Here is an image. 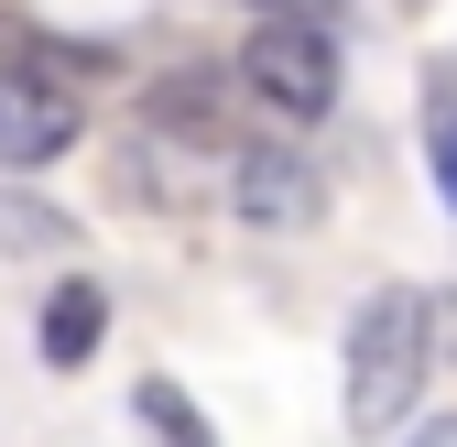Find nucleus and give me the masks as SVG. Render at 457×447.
Masks as SVG:
<instances>
[{"label":"nucleus","instance_id":"obj_1","mask_svg":"<svg viewBox=\"0 0 457 447\" xmlns=\"http://www.w3.org/2000/svg\"><path fill=\"white\" fill-rule=\"evenodd\" d=\"M425 371H436L425 295H414V284H381V295H360V316H349V426H360V436H392V426L414 415Z\"/></svg>","mask_w":457,"mask_h":447},{"label":"nucleus","instance_id":"obj_2","mask_svg":"<svg viewBox=\"0 0 457 447\" xmlns=\"http://www.w3.org/2000/svg\"><path fill=\"white\" fill-rule=\"evenodd\" d=\"M240 88L272 121H327L337 109V22H251L240 33Z\"/></svg>","mask_w":457,"mask_h":447},{"label":"nucleus","instance_id":"obj_3","mask_svg":"<svg viewBox=\"0 0 457 447\" xmlns=\"http://www.w3.org/2000/svg\"><path fill=\"white\" fill-rule=\"evenodd\" d=\"M87 142V109L66 77H33V66H0V175H44Z\"/></svg>","mask_w":457,"mask_h":447},{"label":"nucleus","instance_id":"obj_4","mask_svg":"<svg viewBox=\"0 0 457 447\" xmlns=\"http://www.w3.org/2000/svg\"><path fill=\"white\" fill-rule=\"evenodd\" d=\"M228 218H251V230H316V164L295 142H228Z\"/></svg>","mask_w":457,"mask_h":447},{"label":"nucleus","instance_id":"obj_5","mask_svg":"<svg viewBox=\"0 0 457 447\" xmlns=\"http://www.w3.org/2000/svg\"><path fill=\"white\" fill-rule=\"evenodd\" d=\"M98 339H109V284H98V273H54L44 327H33L44 371H87V360H98Z\"/></svg>","mask_w":457,"mask_h":447},{"label":"nucleus","instance_id":"obj_6","mask_svg":"<svg viewBox=\"0 0 457 447\" xmlns=\"http://www.w3.org/2000/svg\"><path fill=\"white\" fill-rule=\"evenodd\" d=\"M131 426L153 436V447H218V426L196 415V393L175 371H142V393H131Z\"/></svg>","mask_w":457,"mask_h":447},{"label":"nucleus","instance_id":"obj_7","mask_svg":"<svg viewBox=\"0 0 457 447\" xmlns=\"http://www.w3.org/2000/svg\"><path fill=\"white\" fill-rule=\"evenodd\" d=\"M207 98H218V77H163V88H153V121H163V131H186V142H218L228 121H218Z\"/></svg>","mask_w":457,"mask_h":447},{"label":"nucleus","instance_id":"obj_8","mask_svg":"<svg viewBox=\"0 0 457 447\" xmlns=\"http://www.w3.org/2000/svg\"><path fill=\"white\" fill-rule=\"evenodd\" d=\"M425 164H436V186H446V207H457V98L425 109Z\"/></svg>","mask_w":457,"mask_h":447},{"label":"nucleus","instance_id":"obj_9","mask_svg":"<svg viewBox=\"0 0 457 447\" xmlns=\"http://www.w3.org/2000/svg\"><path fill=\"white\" fill-rule=\"evenodd\" d=\"M0 240H33V251H66V218H44V207H12V197H0Z\"/></svg>","mask_w":457,"mask_h":447},{"label":"nucleus","instance_id":"obj_10","mask_svg":"<svg viewBox=\"0 0 457 447\" xmlns=\"http://www.w3.org/2000/svg\"><path fill=\"white\" fill-rule=\"evenodd\" d=\"M251 12H262V22H337L349 0H251Z\"/></svg>","mask_w":457,"mask_h":447},{"label":"nucleus","instance_id":"obj_11","mask_svg":"<svg viewBox=\"0 0 457 447\" xmlns=\"http://www.w3.org/2000/svg\"><path fill=\"white\" fill-rule=\"evenodd\" d=\"M425 447H457V426H436V436H425Z\"/></svg>","mask_w":457,"mask_h":447}]
</instances>
